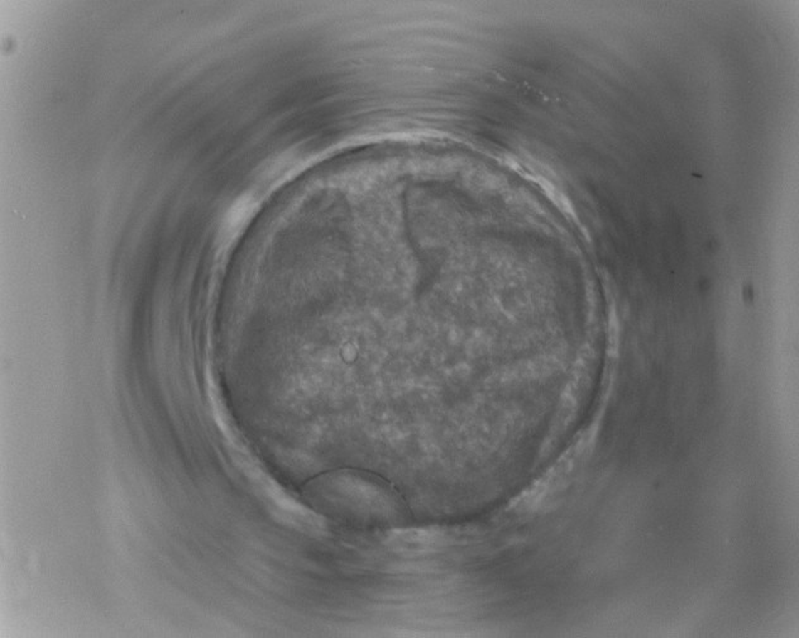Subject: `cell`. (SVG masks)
<instances>
[{
    "mask_svg": "<svg viewBox=\"0 0 799 638\" xmlns=\"http://www.w3.org/2000/svg\"><path fill=\"white\" fill-rule=\"evenodd\" d=\"M391 541L393 542V545L403 547V548L421 550V548L434 545L437 541V535L430 533V532H424V530H421V532L411 530V532H406L403 535H395Z\"/></svg>",
    "mask_w": 799,
    "mask_h": 638,
    "instance_id": "obj_1",
    "label": "cell"
}]
</instances>
